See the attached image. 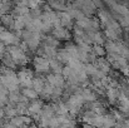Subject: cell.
<instances>
[{
	"instance_id": "1",
	"label": "cell",
	"mask_w": 129,
	"mask_h": 128,
	"mask_svg": "<svg viewBox=\"0 0 129 128\" xmlns=\"http://www.w3.org/2000/svg\"><path fill=\"white\" fill-rule=\"evenodd\" d=\"M11 58L15 60L16 65H24L28 63V55L25 52L21 50V48L19 45H15V46H9V52H8Z\"/></svg>"
},
{
	"instance_id": "2",
	"label": "cell",
	"mask_w": 129,
	"mask_h": 128,
	"mask_svg": "<svg viewBox=\"0 0 129 128\" xmlns=\"http://www.w3.org/2000/svg\"><path fill=\"white\" fill-rule=\"evenodd\" d=\"M0 40L5 46H15L20 44V38H18L15 33L9 30H5L4 33L0 34Z\"/></svg>"
},
{
	"instance_id": "3",
	"label": "cell",
	"mask_w": 129,
	"mask_h": 128,
	"mask_svg": "<svg viewBox=\"0 0 129 128\" xmlns=\"http://www.w3.org/2000/svg\"><path fill=\"white\" fill-rule=\"evenodd\" d=\"M33 64H34V69H35L39 74H42V73H43V74L44 73H48V72L50 70L49 60H48L45 57H35Z\"/></svg>"
},
{
	"instance_id": "4",
	"label": "cell",
	"mask_w": 129,
	"mask_h": 128,
	"mask_svg": "<svg viewBox=\"0 0 129 128\" xmlns=\"http://www.w3.org/2000/svg\"><path fill=\"white\" fill-rule=\"evenodd\" d=\"M45 81H48L46 83L53 85L54 88H61V89H64V87H65V78L63 77V74L49 73V74L46 75Z\"/></svg>"
},
{
	"instance_id": "5",
	"label": "cell",
	"mask_w": 129,
	"mask_h": 128,
	"mask_svg": "<svg viewBox=\"0 0 129 128\" xmlns=\"http://www.w3.org/2000/svg\"><path fill=\"white\" fill-rule=\"evenodd\" d=\"M43 100H33L31 103H29V107H28V116L34 118V117H38L42 114V111H43Z\"/></svg>"
},
{
	"instance_id": "6",
	"label": "cell",
	"mask_w": 129,
	"mask_h": 128,
	"mask_svg": "<svg viewBox=\"0 0 129 128\" xmlns=\"http://www.w3.org/2000/svg\"><path fill=\"white\" fill-rule=\"evenodd\" d=\"M53 37L55 39H59V40H67L70 38V33L68 29L63 28V27H59V28H54L53 30Z\"/></svg>"
},
{
	"instance_id": "7",
	"label": "cell",
	"mask_w": 129,
	"mask_h": 128,
	"mask_svg": "<svg viewBox=\"0 0 129 128\" xmlns=\"http://www.w3.org/2000/svg\"><path fill=\"white\" fill-rule=\"evenodd\" d=\"M95 65H96V68H98L100 72H103L105 75H108V74L112 72V69H110V63H109L107 59L98 58L96 62H95Z\"/></svg>"
},
{
	"instance_id": "8",
	"label": "cell",
	"mask_w": 129,
	"mask_h": 128,
	"mask_svg": "<svg viewBox=\"0 0 129 128\" xmlns=\"http://www.w3.org/2000/svg\"><path fill=\"white\" fill-rule=\"evenodd\" d=\"M0 21H1V25H3L4 28H8V29H14L15 18H14L11 14L1 15V16H0Z\"/></svg>"
},
{
	"instance_id": "9",
	"label": "cell",
	"mask_w": 129,
	"mask_h": 128,
	"mask_svg": "<svg viewBox=\"0 0 129 128\" xmlns=\"http://www.w3.org/2000/svg\"><path fill=\"white\" fill-rule=\"evenodd\" d=\"M53 106H54V111H55V114H56V116H64V114H68L69 108H68V106H67L65 102H63V100H58V102L54 103Z\"/></svg>"
},
{
	"instance_id": "10",
	"label": "cell",
	"mask_w": 129,
	"mask_h": 128,
	"mask_svg": "<svg viewBox=\"0 0 129 128\" xmlns=\"http://www.w3.org/2000/svg\"><path fill=\"white\" fill-rule=\"evenodd\" d=\"M58 16H59V20H60V24H61L63 28H65V27H72V25H73V18H72L67 11L58 13Z\"/></svg>"
},
{
	"instance_id": "11",
	"label": "cell",
	"mask_w": 129,
	"mask_h": 128,
	"mask_svg": "<svg viewBox=\"0 0 129 128\" xmlns=\"http://www.w3.org/2000/svg\"><path fill=\"white\" fill-rule=\"evenodd\" d=\"M49 64H50V69L53 70L54 74H63L64 67H63V63H61L60 60H58V59H51V60H49Z\"/></svg>"
},
{
	"instance_id": "12",
	"label": "cell",
	"mask_w": 129,
	"mask_h": 128,
	"mask_svg": "<svg viewBox=\"0 0 129 128\" xmlns=\"http://www.w3.org/2000/svg\"><path fill=\"white\" fill-rule=\"evenodd\" d=\"M45 79L43 78H39V77H35L34 79H33V89L38 93V94H42L44 90V88H45V82H44Z\"/></svg>"
},
{
	"instance_id": "13",
	"label": "cell",
	"mask_w": 129,
	"mask_h": 128,
	"mask_svg": "<svg viewBox=\"0 0 129 128\" xmlns=\"http://www.w3.org/2000/svg\"><path fill=\"white\" fill-rule=\"evenodd\" d=\"M1 62H3V65H4L5 68H9V69H13V70L18 67L16 63H15V60L11 58V55H10L9 53H6V54L3 57Z\"/></svg>"
},
{
	"instance_id": "14",
	"label": "cell",
	"mask_w": 129,
	"mask_h": 128,
	"mask_svg": "<svg viewBox=\"0 0 129 128\" xmlns=\"http://www.w3.org/2000/svg\"><path fill=\"white\" fill-rule=\"evenodd\" d=\"M107 98H108V100L110 102V103H115L117 100H118V98H119V90L117 89V88H112V87H109L108 89H107Z\"/></svg>"
},
{
	"instance_id": "15",
	"label": "cell",
	"mask_w": 129,
	"mask_h": 128,
	"mask_svg": "<svg viewBox=\"0 0 129 128\" xmlns=\"http://www.w3.org/2000/svg\"><path fill=\"white\" fill-rule=\"evenodd\" d=\"M21 94H23L25 98L30 99V100H37L38 97H39V94H38L33 88H24V89L21 90Z\"/></svg>"
},
{
	"instance_id": "16",
	"label": "cell",
	"mask_w": 129,
	"mask_h": 128,
	"mask_svg": "<svg viewBox=\"0 0 129 128\" xmlns=\"http://www.w3.org/2000/svg\"><path fill=\"white\" fill-rule=\"evenodd\" d=\"M49 6L53 10H58L56 13H61V11L67 10V8H68V5L63 1H51V3H49Z\"/></svg>"
},
{
	"instance_id": "17",
	"label": "cell",
	"mask_w": 129,
	"mask_h": 128,
	"mask_svg": "<svg viewBox=\"0 0 129 128\" xmlns=\"http://www.w3.org/2000/svg\"><path fill=\"white\" fill-rule=\"evenodd\" d=\"M24 28H25L24 18H23V16H16V18H15V24H14V30H16V32H23Z\"/></svg>"
},
{
	"instance_id": "18",
	"label": "cell",
	"mask_w": 129,
	"mask_h": 128,
	"mask_svg": "<svg viewBox=\"0 0 129 128\" xmlns=\"http://www.w3.org/2000/svg\"><path fill=\"white\" fill-rule=\"evenodd\" d=\"M44 45L45 46H50V48H58L59 46V40L55 39L54 37H48L44 39Z\"/></svg>"
},
{
	"instance_id": "19",
	"label": "cell",
	"mask_w": 129,
	"mask_h": 128,
	"mask_svg": "<svg viewBox=\"0 0 129 128\" xmlns=\"http://www.w3.org/2000/svg\"><path fill=\"white\" fill-rule=\"evenodd\" d=\"M93 43H94V45H103V44L105 43L103 33H100V32L94 33V37H93Z\"/></svg>"
},
{
	"instance_id": "20",
	"label": "cell",
	"mask_w": 129,
	"mask_h": 128,
	"mask_svg": "<svg viewBox=\"0 0 129 128\" xmlns=\"http://www.w3.org/2000/svg\"><path fill=\"white\" fill-rule=\"evenodd\" d=\"M98 58H100V57H103L107 52H105V48L103 46V45H94L93 46V50H91Z\"/></svg>"
},
{
	"instance_id": "21",
	"label": "cell",
	"mask_w": 129,
	"mask_h": 128,
	"mask_svg": "<svg viewBox=\"0 0 129 128\" xmlns=\"http://www.w3.org/2000/svg\"><path fill=\"white\" fill-rule=\"evenodd\" d=\"M60 126H61V123H60V121H59L58 116H55V117H53V118L50 119V123H49V128H59Z\"/></svg>"
},
{
	"instance_id": "22",
	"label": "cell",
	"mask_w": 129,
	"mask_h": 128,
	"mask_svg": "<svg viewBox=\"0 0 129 128\" xmlns=\"http://www.w3.org/2000/svg\"><path fill=\"white\" fill-rule=\"evenodd\" d=\"M5 30H6V28H4V27H3V25L0 24V34H1V33H4Z\"/></svg>"
}]
</instances>
